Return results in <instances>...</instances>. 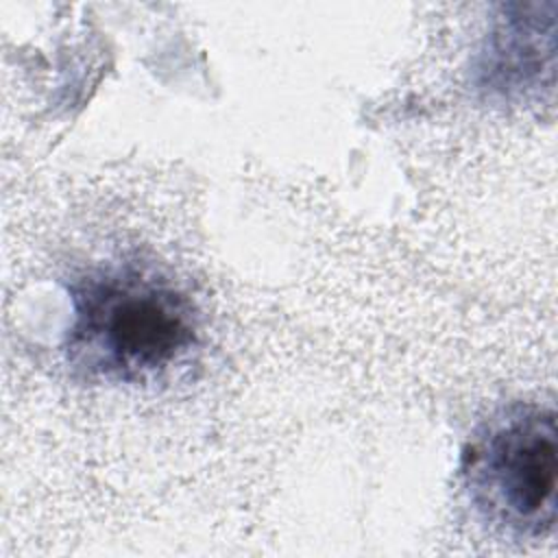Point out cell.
I'll return each instance as SVG.
<instances>
[{"instance_id":"3","label":"cell","mask_w":558,"mask_h":558,"mask_svg":"<svg viewBox=\"0 0 558 558\" xmlns=\"http://www.w3.org/2000/svg\"><path fill=\"white\" fill-rule=\"evenodd\" d=\"M554 33V20L543 26L538 15L506 17L488 39L480 65V85L490 94L512 96L541 81L543 41Z\"/></svg>"},{"instance_id":"1","label":"cell","mask_w":558,"mask_h":558,"mask_svg":"<svg viewBox=\"0 0 558 558\" xmlns=\"http://www.w3.org/2000/svg\"><path fill=\"white\" fill-rule=\"evenodd\" d=\"M70 305L63 353L72 373L87 381L150 384L201 342L192 299L150 270H92L72 283Z\"/></svg>"},{"instance_id":"2","label":"cell","mask_w":558,"mask_h":558,"mask_svg":"<svg viewBox=\"0 0 558 558\" xmlns=\"http://www.w3.org/2000/svg\"><path fill=\"white\" fill-rule=\"evenodd\" d=\"M464 486L475 510L519 538L554 530L558 432L551 408L517 403L488 418L462 458Z\"/></svg>"}]
</instances>
